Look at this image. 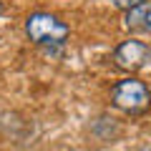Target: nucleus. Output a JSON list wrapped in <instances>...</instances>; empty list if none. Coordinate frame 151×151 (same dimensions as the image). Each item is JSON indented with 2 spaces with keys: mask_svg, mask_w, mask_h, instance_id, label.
I'll use <instances>...</instances> for the list:
<instances>
[{
  "mask_svg": "<svg viewBox=\"0 0 151 151\" xmlns=\"http://www.w3.org/2000/svg\"><path fill=\"white\" fill-rule=\"evenodd\" d=\"M25 33L35 45H63L70 28L50 13H33L25 20Z\"/></svg>",
  "mask_w": 151,
  "mask_h": 151,
  "instance_id": "1",
  "label": "nucleus"
},
{
  "mask_svg": "<svg viewBox=\"0 0 151 151\" xmlns=\"http://www.w3.org/2000/svg\"><path fill=\"white\" fill-rule=\"evenodd\" d=\"M111 101L116 108H121L124 113H131V116H141V113L149 111L151 106V93L149 88L144 86L136 78H126V81H119L111 91Z\"/></svg>",
  "mask_w": 151,
  "mask_h": 151,
  "instance_id": "2",
  "label": "nucleus"
},
{
  "mask_svg": "<svg viewBox=\"0 0 151 151\" xmlns=\"http://www.w3.org/2000/svg\"><path fill=\"white\" fill-rule=\"evenodd\" d=\"M151 60V48L141 40H124L113 50V63L121 70H139Z\"/></svg>",
  "mask_w": 151,
  "mask_h": 151,
  "instance_id": "3",
  "label": "nucleus"
},
{
  "mask_svg": "<svg viewBox=\"0 0 151 151\" xmlns=\"http://www.w3.org/2000/svg\"><path fill=\"white\" fill-rule=\"evenodd\" d=\"M126 28L134 33H151V3H144L126 13Z\"/></svg>",
  "mask_w": 151,
  "mask_h": 151,
  "instance_id": "4",
  "label": "nucleus"
},
{
  "mask_svg": "<svg viewBox=\"0 0 151 151\" xmlns=\"http://www.w3.org/2000/svg\"><path fill=\"white\" fill-rule=\"evenodd\" d=\"M111 3H113L116 8H121V10H126V13H129V10H134V8L144 5L146 0H111Z\"/></svg>",
  "mask_w": 151,
  "mask_h": 151,
  "instance_id": "5",
  "label": "nucleus"
},
{
  "mask_svg": "<svg viewBox=\"0 0 151 151\" xmlns=\"http://www.w3.org/2000/svg\"><path fill=\"white\" fill-rule=\"evenodd\" d=\"M141 151H151V149H149V146H144V149H141Z\"/></svg>",
  "mask_w": 151,
  "mask_h": 151,
  "instance_id": "6",
  "label": "nucleus"
},
{
  "mask_svg": "<svg viewBox=\"0 0 151 151\" xmlns=\"http://www.w3.org/2000/svg\"><path fill=\"white\" fill-rule=\"evenodd\" d=\"M0 13H3V3H0Z\"/></svg>",
  "mask_w": 151,
  "mask_h": 151,
  "instance_id": "7",
  "label": "nucleus"
}]
</instances>
